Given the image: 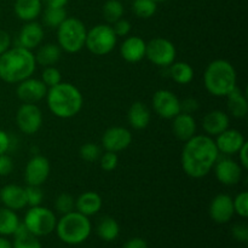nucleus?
<instances>
[{"instance_id": "19", "label": "nucleus", "mask_w": 248, "mask_h": 248, "mask_svg": "<svg viewBox=\"0 0 248 248\" xmlns=\"http://www.w3.org/2000/svg\"><path fill=\"white\" fill-rule=\"evenodd\" d=\"M0 201L2 206L12 211L23 210L27 206L26 188L16 184H7L0 190Z\"/></svg>"}, {"instance_id": "20", "label": "nucleus", "mask_w": 248, "mask_h": 248, "mask_svg": "<svg viewBox=\"0 0 248 248\" xmlns=\"http://www.w3.org/2000/svg\"><path fill=\"white\" fill-rule=\"evenodd\" d=\"M147 43L140 36H127L120 46V55L126 62L138 63L145 58Z\"/></svg>"}, {"instance_id": "49", "label": "nucleus", "mask_w": 248, "mask_h": 248, "mask_svg": "<svg viewBox=\"0 0 248 248\" xmlns=\"http://www.w3.org/2000/svg\"><path fill=\"white\" fill-rule=\"evenodd\" d=\"M69 0H41L46 7H65Z\"/></svg>"}, {"instance_id": "6", "label": "nucleus", "mask_w": 248, "mask_h": 248, "mask_svg": "<svg viewBox=\"0 0 248 248\" xmlns=\"http://www.w3.org/2000/svg\"><path fill=\"white\" fill-rule=\"evenodd\" d=\"M87 29L77 17H67L57 28V45L68 53H77L85 47Z\"/></svg>"}, {"instance_id": "9", "label": "nucleus", "mask_w": 248, "mask_h": 248, "mask_svg": "<svg viewBox=\"0 0 248 248\" xmlns=\"http://www.w3.org/2000/svg\"><path fill=\"white\" fill-rule=\"evenodd\" d=\"M177 50L172 41L165 38H154L147 43L145 58L154 65L166 68L176 61Z\"/></svg>"}, {"instance_id": "44", "label": "nucleus", "mask_w": 248, "mask_h": 248, "mask_svg": "<svg viewBox=\"0 0 248 248\" xmlns=\"http://www.w3.org/2000/svg\"><path fill=\"white\" fill-rule=\"evenodd\" d=\"M199 107H200V104H199V102L196 101L195 98H193V97L181 101V108L183 113H188L193 115V113L198 110Z\"/></svg>"}, {"instance_id": "38", "label": "nucleus", "mask_w": 248, "mask_h": 248, "mask_svg": "<svg viewBox=\"0 0 248 248\" xmlns=\"http://www.w3.org/2000/svg\"><path fill=\"white\" fill-rule=\"evenodd\" d=\"M234 203V212L241 218L248 217V193L247 191H241L232 199Z\"/></svg>"}, {"instance_id": "51", "label": "nucleus", "mask_w": 248, "mask_h": 248, "mask_svg": "<svg viewBox=\"0 0 248 248\" xmlns=\"http://www.w3.org/2000/svg\"><path fill=\"white\" fill-rule=\"evenodd\" d=\"M153 1H155V2H166V1H169V0H153Z\"/></svg>"}, {"instance_id": "21", "label": "nucleus", "mask_w": 248, "mask_h": 248, "mask_svg": "<svg viewBox=\"0 0 248 248\" xmlns=\"http://www.w3.org/2000/svg\"><path fill=\"white\" fill-rule=\"evenodd\" d=\"M198 125L196 120L191 114L181 113L172 119V132L177 140L182 142H186L196 135Z\"/></svg>"}, {"instance_id": "31", "label": "nucleus", "mask_w": 248, "mask_h": 248, "mask_svg": "<svg viewBox=\"0 0 248 248\" xmlns=\"http://www.w3.org/2000/svg\"><path fill=\"white\" fill-rule=\"evenodd\" d=\"M14 237L12 248H43L38 237L31 235L23 223H19Z\"/></svg>"}, {"instance_id": "13", "label": "nucleus", "mask_w": 248, "mask_h": 248, "mask_svg": "<svg viewBox=\"0 0 248 248\" xmlns=\"http://www.w3.org/2000/svg\"><path fill=\"white\" fill-rule=\"evenodd\" d=\"M50 161L43 155H35L31 157L24 169V181L27 186H41L50 176Z\"/></svg>"}, {"instance_id": "35", "label": "nucleus", "mask_w": 248, "mask_h": 248, "mask_svg": "<svg viewBox=\"0 0 248 248\" xmlns=\"http://www.w3.org/2000/svg\"><path fill=\"white\" fill-rule=\"evenodd\" d=\"M53 206H55L56 212L62 216L67 215V213L73 212L75 210V199L70 194L62 193L56 198Z\"/></svg>"}, {"instance_id": "4", "label": "nucleus", "mask_w": 248, "mask_h": 248, "mask_svg": "<svg viewBox=\"0 0 248 248\" xmlns=\"http://www.w3.org/2000/svg\"><path fill=\"white\" fill-rule=\"evenodd\" d=\"M206 91L215 97H227L237 86V75L234 65L227 60H215L203 73Z\"/></svg>"}, {"instance_id": "34", "label": "nucleus", "mask_w": 248, "mask_h": 248, "mask_svg": "<svg viewBox=\"0 0 248 248\" xmlns=\"http://www.w3.org/2000/svg\"><path fill=\"white\" fill-rule=\"evenodd\" d=\"M132 10L140 18L147 19L155 15L157 10V2L153 0H133Z\"/></svg>"}, {"instance_id": "40", "label": "nucleus", "mask_w": 248, "mask_h": 248, "mask_svg": "<svg viewBox=\"0 0 248 248\" xmlns=\"http://www.w3.org/2000/svg\"><path fill=\"white\" fill-rule=\"evenodd\" d=\"M98 161H99V166H101V169L103 170V171L111 172L118 167L119 157L116 153L106 152L104 154L101 155Z\"/></svg>"}, {"instance_id": "27", "label": "nucleus", "mask_w": 248, "mask_h": 248, "mask_svg": "<svg viewBox=\"0 0 248 248\" xmlns=\"http://www.w3.org/2000/svg\"><path fill=\"white\" fill-rule=\"evenodd\" d=\"M34 56H35L36 64L43 65V67H51L60 61L61 56H62V50L57 44H41Z\"/></svg>"}, {"instance_id": "24", "label": "nucleus", "mask_w": 248, "mask_h": 248, "mask_svg": "<svg viewBox=\"0 0 248 248\" xmlns=\"http://www.w3.org/2000/svg\"><path fill=\"white\" fill-rule=\"evenodd\" d=\"M150 120H152V111L143 102H135L128 108L127 121L131 127L135 130L147 128L149 126Z\"/></svg>"}, {"instance_id": "22", "label": "nucleus", "mask_w": 248, "mask_h": 248, "mask_svg": "<svg viewBox=\"0 0 248 248\" xmlns=\"http://www.w3.org/2000/svg\"><path fill=\"white\" fill-rule=\"evenodd\" d=\"M230 118L223 110H212L202 119V130L210 137H217L227 128H229Z\"/></svg>"}, {"instance_id": "15", "label": "nucleus", "mask_w": 248, "mask_h": 248, "mask_svg": "<svg viewBox=\"0 0 248 248\" xmlns=\"http://www.w3.org/2000/svg\"><path fill=\"white\" fill-rule=\"evenodd\" d=\"M47 90L46 85L40 79H34L31 77L17 84L16 93L19 101L23 103L36 104L45 98Z\"/></svg>"}, {"instance_id": "29", "label": "nucleus", "mask_w": 248, "mask_h": 248, "mask_svg": "<svg viewBox=\"0 0 248 248\" xmlns=\"http://www.w3.org/2000/svg\"><path fill=\"white\" fill-rule=\"evenodd\" d=\"M97 235L106 242L115 241L120 235V225L113 217H103L97 224Z\"/></svg>"}, {"instance_id": "7", "label": "nucleus", "mask_w": 248, "mask_h": 248, "mask_svg": "<svg viewBox=\"0 0 248 248\" xmlns=\"http://www.w3.org/2000/svg\"><path fill=\"white\" fill-rule=\"evenodd\" d=\"M23 224L31 235L36 237L47 236L52 234L57 225L55 212L44 206L31 207L24 216Z\"/></svg>"}, {"instance_id": "36", "label": "nucleus", "mask_w": 248, "mask_h": 248, "mask_svg": "<svg viewBox=\"0 0 248 248\" xmlns=\"http://www.w3.org/2000/svg\"><path fill=\"white\" fill-rule=\"evenodd\" d=\"M40 80L46 85L47 89H50V87H53L60 84V82H62V74L55 65L45 67V69L41 73Z\"/></svg>"}, {"instance_id": "25", "label": "nucleus", "mask_w": 248, "mask_h": 248, "mask_svg": "<svg viewBox=\"0 0 248 248\" xmlns=\"http://www.w3.org/2000/svg\"><path fill=\"white\" fill-rule=\"evenodd\" d=\"M41 0H16L14 10L16 16L23 22L35 21L43 12Z\"/></svg>"}, {"instance_id": "18", "label": "nucleus", "mask_w": 248, "mask_h": 248, "mask_svg": "<svg viewBox=\"0 0 248 248\" xmlns=\"http://www.w3.org/2000/svg\"><path fill=\"white\" fill-rule=\"evenodd\" d=\"M215 143L217 145L218 152L222 153L225 156H232L239 153L242 145L246 143V140L240 131L229 127L217 136Z\"/></svg>"}, {"instance_id": "1", "label": "nucleus", "mask_w": 248, "mask_h": 248, "mask_svg": "<svg viewBox=\"0 0 248 248\" xmlns=\"http://www.w3.org/2000/svg\"><path fill=\"white\" fill-rule=\"evenodd\" d=\"M184 143L181 156L184 173L194 179L203 178L213 170L219 157L215 140L207 135H195Z\"/></svg>"}, {"instance_id": "42", "label": "nucleus", "mask_w": 248, "mask_h": 248, "mask_svg": "<svg viewBox=\"0 0 248 248\" xmlns=\"http://www.w3.org/2000/svg\"><path fill=\"white\" fill-rule=\"evenodd\" d=\"M232 237H234L236 241L242 242V244H246L248 241V227L245 223H239V224H235L232 229Z\"/></svg>"}, {"instance_id": "17", "label": "nucleus", "mask_w": 248, "mask_h": 248, "mask_svg": "<svg viewBox=\"0 0 248 248\" xmlns=\"http://www.w3.org/2000/svg\"><path fill=\"white\" fill-rule=\"evenodd\" d=\"M44 36H45V31L40 23H38L36 21L26 22L17 36L16 46H21L27 50L33 51L34 48H38L43 44Z\"/></svg>"}, {"instance_id": "23", "label": "nucleus", "mask_w": 248, "mask_h": 248, "mask_svg": "<svg viewBox=\"0 0 248 248\" xmlns=\"http://www.w3.org/2000/svg\"><path fill=\"white\" fill-rule=\"evenodd\" d=\"M103 200L101 195L94 191H85L78 199H75V211L86 217L97 215L102 210Z\"/></svg>"}, {"instance_id": "39", "label": "nucleus", "mask_w": 248, "mask_h": 248, "mask_svg": "<svg viewBox=\"0 0 248 248\" xmlns=\"http://www.w3.org/2000/svg\"><path fill=\"white\" fill-rule=\"evenodd\" d=\"M26 196H27V206L35 207L40 206L44 200V193L40 186H28L26 188Z\"/></svg>"}, {"instance_id": "30", "label": "nucleus", "mask_w": 248, "mask_h": 248, "mask_svg": "<svg viewBox=\"0 0 248 248\" xmlns=\"http://www.w3.org/2000/svg\"><path fill=\"white\" fill-rule=\"evenodd\" d=\"M19 218L16 211L6 207H0V236H10L14 235L19 225Z\"/></svg>"}, {"instance_id": "10", "label": "nucleus", "mask_w": 248, "mask_h": 248, "mask_svg": "<svg viewBox=\"0 0 248 248\" xmlns=\"http://www.w3.org/2000/svg\"><path fill=\"white\" fill-rule=\"evenodd\" d=\"M43 111L36 104L23 103L16 113V124L22 133L33 136L43 126Z\"/></svg>"}, {"instance_id": "26", "label": "nucleus", "mask_w": 248, "mask_h": 248, "mask_svg": "<svg viewBox=\"0 0 248 248\" xmlns=\"http://www.w3.org/2000/svg\"><path fill=\"white\" fill-rule=\"evenodd\" d=\"M227 108L230 115L236 119H244L248 113L247 97L239 87H235L227 96Z\"/></svg>"}, {"instance_id": "50", "label": "nucleus", "mask_w": 248, "mask_h": 248, "mask_svg": "<svg viewBox=\"0 0 248 248\" xmlns=\"http://www.w3.org/2000/svg\"><path fill=\"white\" fill-rule=\"evenodd\" d=\"M0 248H12V244L5 236H0Z\"/></svg>"}, {"instance_id": "33", "label": "nucleus", "mask_w": 248, "mask_h": 248, "mask_svg": "<svg viewBox=\"0 0 248 248\" xmlns=\"http://www.w3.org/2000/svg\"><path fill=\"white\" fill-rule=\"evenodd\" d=\"M124 5L120 0H107L102 9V14H103L104 19L108 22L109 24L115 23L124 16Z\"/></svg>"}, {"instance_id": "46", "label": "nucleus", "mask_w": 248, "mask_h": 248, "mask_svg": "<svg viewBox=\"0 0 248 248\" xmlns=\"http://www.w3.org/2000/svg\"><path fill=\"white\" fill-rule=\"evenodd\" d=\"M11 147V138L9 133L5 132L4 130H0V155L6 154Z\"/></svg>"}, {"instance_id": "14", "label": "nucleus", "mask_w": 248, "mask_h": 248, "mask_svg": "<svg viewBox=\"0 0 248 248\" xmlns=\"http://www.w3.org/2000/svg\"><path fill=\"white\" fill-rule=\"evenodd\" d=\"M131 143H132V133L130 130L121 126H113L102 136V145L106 152H123L130 147Z\"/></svg>"}, {"instance_id": "32", "label": "nucleus", "mask_w": 248, "mask_h": 248, "mask_svg": "<svg viewBox=\"0 0 248 248\" xmlns=\"http://www.w3.org/2000/svg\"><path fill=\"white\" fill-rule=\"evenodd\" d=\"M67 17L64 7H46L43 14V22L48 28L57 29Z\"/></svg>"}, {"instance_id": "12", "label": "nucleus", "mask_w": 248, "mask_h": 248, "mask_svg": "<svg viewBox=\"0 0 248 248\" xmlns=\"http://www.w3.org/2000/svg\"><path fill=\"white\" fill-rule=\"evenodd\" d=\"M215 176L220 184L227 186H234L239 184L242 178V171L244 169L239 162L230 159L229 156L218 157L215 166Z\"/></svg>"}, {"instance_id": "5", "label": "nucleus", "mask_w": 248, "mask_h": 248, "mask_svg": "<svg viewBox=\"0 0 248 248\" xmlns=\"http://www.w3.org/2000/svg\"><path fill=\"white\" fill-rule=\"evenodd\" d=\"M56 232L62 242L67 245H80L86 241L92 232V224L89 217L78 211L63 215L57 220Z\"/></svg>"}, {"instance_id": "11", "label": "nucleus", "mask_w": 248, "mask_h": 248, "mask_svg": "<svg viewBox=\"0 0 248 248\" xmlns=\"http://www.w3.org/2000/svg\"><path fill=\"white\" fill-rule=\"evenodd\" d=\"M152 106L155 113L162 119L172 120L182 111L181 99L170 90H159L154 93Z\"/></svg>"}, {"instance_id": "3", "label": "nucleus", "mask_w": 248, "mask_h": 248, "mask_svg": "<svg viewBox=\"0 0 248 248\" xmlns=\"http://www.w3.org/2000/svg\"><path fill=\"white\" fill-rule=\"evenodd\" d=\"M45 98L51 113L60 119L74 118L84 106L81 92L70 82L62 81L56 86L50 87Z\"/></svg>"}, {"instance_id": "8", "label": "nucleus", "mask_w": 248, "mask_h": 248, "mask_svg": "<svg viewBox=\"0 0 248 248\" xmlns=\"http://www.w3.org/2000/svg\"><path fill=\"white\" fill-rule=\"evenodd\" d=\"M118 36L110 24H97L87 31L85 47L94 56H106L115 48Z\"/></svg>"}, {"instance_id": "48", "label": "nucleus", "mask_w": 248, "mask_h": 248, "mask_svg": "<svg viewBox=\"0 0 248 248\" xmlns=\"http://www.w3.org/2000/svg\"><path fill=\"white\" fill-rule=\"evenodd\" d=\"M237 155H239V164L241 165L242 169L247 170L248 169V144H247V142L242 145V148L239 150Z\"/></svg>"}, {"instance_id": "37", "label": "nucleus", "mask_w": 248, "mask_h": 248, "mask_svg": "<svg viewBox=\"0 0 248 248\" xmlns=\"http://www.w3.org/2000/svg\"><path fill=\"white\" fill-rule=\"evenodd\" d=\"M79 154L80 157L82 160H85V161L94 162L99 160V157L102 155V150L94 143H86V144L81 145V148L79 150Z\"/></svg>"}, {"instance_id": "43", "label": "nucleus", "mask_w": 248, "mask_h": 248, "mask_svg": "<svg viewBox=\"0 0 248 248\" xmlns=\"http://www.w3.org/2000/svg\"><path fill=\"white\" fill-rule=\"evenodd\" d=\"M14 170V161L7 154L0 155V176H9Z\"/></svg>"}, {"instance_id": "47", "label": "nucleus", "mask_w": 248, "mask_h": 248, "mask_svg": "<svg viewBox=\"0 0 248 248\" xmlns=\"http://www.w3.org/2000/svg\"><path fill=\"white\" fill-rule=\"evenodd\" d=\"M123 248H148V244L142 237H132L125 242Z\"/></svg>"}, {"instance_id": "28", "label": "nucleus", "mask_w": 248, "mask_h": 248, "mask_svg": "<svg viewBox=\"0 0 248 248\" xmlns=\"http://www.w3.org/2000/svg\"><path fill=\"white\" fill-rule=\"evenodd\" d=\"M170 77L173 80L176 84L178 85H188L193 81L194 79V69L188 62H176L174 61L171 65H170Z\"/></svg>"}, {"instance_id": "45", "label": "nucleus", "mask_w": 248, "mask_h": 248, "mask_svg": "<svg viewBox=\"0 0 248 248\" xmlns=\"http://www.w3.org/2000/svg\"><path fill=\"white\" fill-rule=\"evenodd\" d=\"M11 44L12 40L10 34L7 33V31L0 29V56L4 52H6V51L11 47Z\"/></svg>"}, {"instance_id": "16", "label": "nucleus", "mask_w": 248, "mask_h": 248, "mask_svg": "<svg viewBox=\"0 0 248 248\" xmlns=\"http://www.w3.org/2000/svg\"><path fill=\"white\" fill-rule=\"evenodd\" d=\"M210 217L217 224H227L232 220L234 212L232 198L228 194H218L210 203Z\"/></svg>"}, {"instance_id": "2", "label": "nucleus", "mask_w": 248, "mask_h": 248, "mask_svg": "<svg viewBox=\"0 0 248 248\" xmlns=\"http://www.w3.org/2000/svg\"><path fill=\"white\" fill-rule=\"evenodd\" d=\"M36 62L33 51L21 46L10 47L0 56V79L7 84H18L35 73Z\"/></svg>"}, {"instance_id": "41", "label": "nucleus", "mask_w": 248, "mask_h": 248, "mask_svg": "<svg viewBox=\"0 0 248 248\" xmlns=\"http://www.w3.org/2000/svg\"><path fill=\"white\" fill-rule=\"evenodd\" d=\"M131 23L125 18H120L119 21H116L115 23L111 24V28H113L114 33L116 34L118 38H123V36H127L131 31Z\"/></svg>"}]
</instances>
